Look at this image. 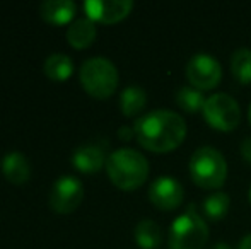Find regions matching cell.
Wrapping results in <instances>:
<instances>
[{"mask_svg":"<svg viewBox=\"0 0 251 249\" xmlns=\"http://www.w3.org/2000/svg\"><path fill=\"white\" fill-rule=\"evenodd\" d=\"M248 196H250V203H251V186H250V191H248Z\"/></svg>","mask_w":251,"mask_h":249,"instance_id":"25","label":"cell"},{"mask_svg":"<svg viewBox=\"0 0 251 249\" xmlns=\"http://www.w3.org/2000/svg\"><path fill=\"white\" fill-rule=\"evenodd\" d=\"M183 196L185 191L181 183L171 176H159L149 186V200L159 210L178 208L183 202Z\"/></svg>","mask_w":251,"mask_h":249,"instance_id":"10","label":"cell"},{"mask_svg":"<svg viewBox=\"0 0 251 249\" xmlns=\"http://www.w3.org/2000/svg\"><path fill=\"white\" fill-rule=\"evenodd\" d=\"M106 156L101 147L98 145H82L75 149L72 156V164L80 173H98L102 166H106Z\"/></svg>","mask_w":251,"mask_h":249,"instance_id":"12","label":"cell"},{"mask_svg":"<svg viewBox=\"0 0 251 249\" xmlns=\"http://www.w3.org/2000/svg\"><path fill=\"white\" fill-rule=\"evenodd\" d=\"M132 0H87L84 3L87 17L102 24L120 23L132 12Z\"/></svg>","mask_w":251,"mask_h":249,"instance_id":"9","label":"cell"},{"mask_svg":"<svg viewBox=\"0 0 251 249\" xmlns=\"http://www.w3.org/2000/svg\"><path fill=\"white\" fill-rule=\"evenodd\" d=\"M239 150H241L243 159H245L248 164H251V136H246V138L243 140Z\"/></svg>","mask_w":251,"mask_h":249,"instance_id":"21","label":"cell"},{"mask_svg":"<svg viewBox=\"0 0 251 249\" xmlns=\"http://www.w3.org/2000/svg\"><path fill=\"white\" fill-rule=\"evenodd\" d=\"M147 104V94L142 87L128 86L120 96V110L125 116H137Z\"/></svg>","mask_w":251,"mask_h":249,"instance_id":"16","label":"cell"},{"mask_svg":"<svg viewBox=\"0 0 251 249\" xmlns=\"http://www.w3.org/2000/svg\"><path fill=\"white\" fill-rule=\"evenodd\" d=\"M77 5L72 0H47L40 5V16L48 24L63 26L75 17Z\"/></svg>","mask_w":251,"mask_h":249,"instance_id":"11","label":"cell"},{"mask_svg":"<svg viewBox=\"0 0 251 249\" xmlns=\"http://www.w3.org/2000/svg\"><path fill=\"white\" fill-rule=\"evenodd\" d=\"M231 72L234 79L241 84L251 82V50L250 48H239L232 53L231 58Z\"/></svg>","mask_w":251,"mask_h":249,"instance_id":"18","label":"cell"},{"mask_svg":"<svg viewBox=\"0 0 251 249\" xmlns=\"http://www.w3.org/2000/svg\"><path fill=\"white\" fill-rule=\"evenodd\" d=\"M205 97L203 92L199 89H195L193 86H185L178 91L176 94V103L181 110H185L186 113H197L201 111L205 106Z\"/></svg>","mask_w":251,"mask_h":249,"instance_id":"19","label":"cell"},{"mask_svg":"<svg viewBox=\"0 0 251 249\" xmlns=\"http://www.w3.org/2000/svg\"><path fill=\"white\" fill-rule=\"evenodd\" d=\"M201 113L212 128L221 132H231L241 121V110L238 101L226 92H217L207 97Z\"/></svg>","mask_w":251,"mask_h":249,"instance_id":"6","label":"cell"},{"mask_svg":"<svg viewBox=\"0 0 251 249\" xmlns=\"http://www.w3.org/2000/svg\"><path fill=\"white\" fill-rule=\"evenodd\" d=\"M231 205L229 195L224 191H215L203 200V212L210 220H221L226 217Z\"/></svg>","mask_w":251,"mask_h":249,"instance_id":"20","label":"cell"},{"mask_svg":"<svg viewBox=\"0 0 251 249\" xmlns=\"http://www.w3.org/2000/svg\"><path fill=\"white\" fill-rule=\"evenodd\" d=\"M133 135H135V130H133V128H128V126H122V128L118 130V136H120L122 140H130Z\"/></svg>","mask_w":251,"mask_h":249,"instance_id":"22","label":"cell"},{"mask_svg":"<svg viewBox=\"0 0 251 249\" xmlns=\"http://www.w3.org/2000/svg\"><path fill=\"white\" fill-rule=\"evenodd\" d=\"M208 241V226L190 206L171 224L168 237L169 249H203Z\"/></svg>","mask_w":251,"mask_h":249,"instance_id":"5","label":"cell"},{"mask_svg":"<svg viewBox=\"0 0 251 249\" xmlns=\"http://www.w3.org/2000/svg\"><path fill=\"white\" fill-rule=\"evenodd\" d=\"M135 243L140 249H157L162 244V229L157 222L144 219L135 227Z\"/></svg>","mask_w":251,"mask_h":249,"instance_id":"15","label":"cell"},{"mask_svg":"<svg viewBox=\"0 0 251 249\" xmlns=\"http://www.w3.org/2000/svg\"><path fill=\"white\" fill-rule=\"evenodd\" d=\"M186 77L199 91H208L219 86L222 79L221 63L208 53H197L186 65Z\"/></svg>","mask_w":251,"mask_h":249,"instance_id":"8","label":"cell"},{"mask_svg":"<svg viewBox=\"0 0 251 249\" xmlns=\"http://www.w3.org/2000/svg\"><path fill=\"white\" fill-rule=\"evenodd\" d=\"M190 176L205 189H219L227 178V162L215 147H200L190 157Z\"/></svg>","mask_w":251,"mask_h":249,"instance_id":"3","label":"cell"},{"mask_svg":"<svg viewBox=\"0 0 251 249\" xmlns=\"http://www.w3.org/2000/svg\"><path fill=\"white\" fill-rule=\"evenodd\" d=\"M84 200V186L82 181L77 180L75 176H60L53 183L48 195V203L51 210L56 213H72L74 210L79 208V205Z\"/></svg>","mask_w":251,"mask_h":249,"instance_id":"7","label":"cell"},{"mask_svg":"<svg viewBox=\"0 0 251 249\" xmlns=\"http://www.w3.org/2000/svg\"><path fill=\"white\" fill-rule=\"evenodd\" d=\"M248 121H250V125H251V104H250V110H248Z\"/></svg>","mask_w":251,"mask_h":249,"instance_id":"24","label":"cell"},{"mask_svg":"<svg viewBox=\"0 0 251 249\" xmlns=\"http://www.w3.org/2000/svg\"><path fill=\"white\" fill-rule=\"evenodd\" d=\"M96 34L98 31L94 21H91L89 17H79L67 29V41L70 43V46L77 48V50H84L94 43Z\"/></svg>","mask_w":251,"mask_h":249,"instance_id":"14","label":"cell"},{"mask_svg":"<svg viewBox=\"0 0 251 249\" xmlns=\"http://www.w3.org/2000/svg\"><path fill=\"white\" fill-rule=\"evenodd\" d=\"M238 249H251V234H248V236H245L241 239V243H239Z\"/></svg>","mask_w":251,"mask_h":249,"instance_id":"23","label":"cell"},{"mask_svg":"<svg viewBox=\"0 0 251 249\" xmlns=\"http://www.w3.org/2000/svg\"><path fill=\"white\" fill-rule=\"evenodd\" d=\"M2 173L12 184H24L31 178V164L21 152H9L2 159Z\"/></svg>","mask_w":251,"mask_h":249,"instance_id":"13","label":"cell"},{"mask_svg":"<svg viewBox=\"0 0 251 249\" xmlns=\"http://www.w3.org/2000/svg\"><path fill=\"white\" fill-rule=\"evenodd\" d=\"M106 173L116 188L133 191L142 186L149 178V162L139 150L123 147L108 156Z\"/></svg>","mask_w":251,"mask_h":249,"instance_id":"2","label":"cell"},{"mask_svg":"<svg viewBox=\"0 0 251 249\" xmlns=\"http://www.w3.org/2000/svg\"><path fill=\"white\" fill-rule=\"evenodd\" d=\"M137 142L155 154L178 149L186 136V123L181 114L168 110H155L135 121Z\"/></svg>","mask_w":251,"mask_h":249,"instance_id":"1","label":"cell"},{"mask_svg":"<svg viewBox=\"0 0 251 249\" xmlns=\"http://www.w3.org/2000/svg\"><path fill=\"white\" fill-rule=\"evenodd\" d=\"M79 79L84 91L96 99H108L118 87V70L115 63L104 57H94L82 63Z\"/></svg>","mask_w":251,"mask_h":249,"instance_id":"4","label":"cell"},{"mask_svg":"<svg viewBox=\"0 0 251 249\" xmlns=\"http://www.w3.org/2000/svg\"><path fill=\"white\" fill-rule=\"evenodd\" d=\"M45 73L50 80L63 82L74 73V62L63 53H51L45 60Z\"/></svg>","mask_w":251,"mask_h":249,"instance_id":"17","label":"cell"}]
</instances>
